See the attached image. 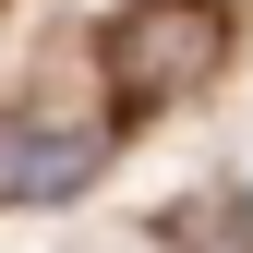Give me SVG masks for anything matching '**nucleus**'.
I'll return each mask as SVG.
<instances>
[{
	"mask_svg": "<svg viewBox=\"0 0 253 253\" xmlns=\"http://www.w3.org/2000/svg\"><path fill=\"white\" fill-rule=\"evenodd\" d=\"M217 48H229V12L217 0H145V12L109 24V97L121 109H169L181 84L217 73Z\"/></svg>",
	"mask_w": 253,
	"mask_h": 253,
	"instance_id": "1",
	"label": "nucleus"
},
{
	"mask_svg": "<svg viewBox=\"0 0 253 253\" xmlns=\"http://www.w3.org/2000/svg\"><path fill=\"white\" fill-rule=\"evenodd\" d=\"M97 169H109V121H48V133H24L12 205H73V193H84Z\"/></svg>",
	"mask_w": 253,
	"mask_h": 253,
	"instance_id": "2",
	"label": "nucleus"
},
{
	"mask_svg": "<svg viewBox=\"0 0 253 253\" xmlns=\"http://www.w3.org/2000/svg\"><path fill=\"white\" fill-rule=\"evenodd\" d=\"M193 253H253V217H241V205H217V217H205V241H193Z\"/></svg>",
	"mask_w": 253,
	"mask_h": 253,
	"instance_id": "3",
	"label": "nucleus"
},
{
	"mask_svg": "<svg viewBox=\"0 0 253 253\" xmlns=\"http://www.w3.org/2000/svg\"><path fill=\"white\" fill-rule=\"evenodd\" d=\"M12 169H24V133L0 121V205H12Z\"/></svg>",
	"mask_w": 253,
	"mask_h": 253,
	"instance_id": "4",
	"label": "nucleus"
}]
</instances>
